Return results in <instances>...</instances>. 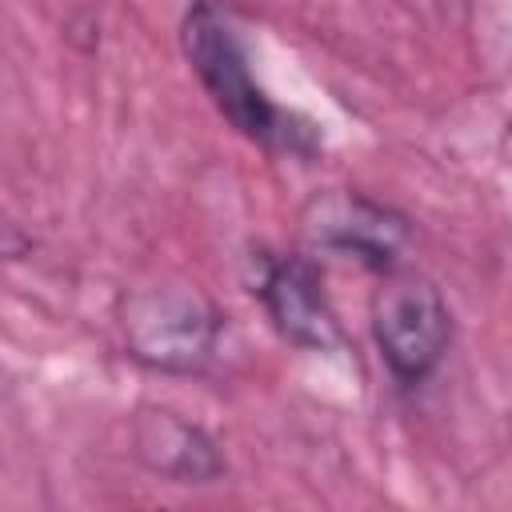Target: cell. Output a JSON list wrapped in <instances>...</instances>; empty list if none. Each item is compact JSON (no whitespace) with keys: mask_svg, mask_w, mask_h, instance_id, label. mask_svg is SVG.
I'll use <instances>...</instances> for the list:
<instances>
[{"mask_svg":"<svg viewBox=\"0 0 512 512\" xmlns=\"http://www.w3.org/2000/svg\"><path fill=\"white\" fill-rule=\"evenodd\" d=\"M180 40H184V56H188L192 72L200 76L204 92L212 96L220 116L240 136H248L252 144H260L268 152H292V156L316 152V144H320L316 128L304 116L268 100V92L256 84V76L248 68V52H244L236 28L212 0H196L188 8Z\"/></svg>","mask_w":512,"mask_h":512,"instance_id":"obj_1","label":"cell"},{"mask_svg":"<svg viewBox=\"0 0 512 512\" xmlns=\"http://www.w3.org/2000/svg\"><path fill=\"white\" fill-rule=\"evenodd\" d=\"M128 352L156 372H200L220 340L216 304L188 284H156L128 296L124 316Z\"/></svg>","mask_w":512,"mask_h":512,"instance_id":"obj_2","label":"cell"},{"mask_svg":"<svg viewBox=\"0 0 512 512\" xmlns=\"http://www.w3.org/2000/svg\"><path fill=\"white\" fill-rule=\"evenodd\" d=\"M372 340L400 384L428 380L452 344L444 292L420 272L388 268L372 296Z\"/></svg>","mask_w":512,"mask_h":512,"instance_id":"obj_3","label":"cell"},{"mask_svg":"<svg viewBox=\"0 0 512 512\" xmlns=\"http://www.w3.org/2000/svg\"><path fill=\"white\" fill-rule=\"evenodd\" d=\"M300 232L312 248L360 260L376 272L396 268V260L412 236L408 220L396 208H388L364 192H352V188H328V192L312 196L300 212Z\"/></svg>","mask_w":512,"mask_h":512,"instance_id":"obj_4","label":"cell"},{"mask_svg":"<svg viewBox=\"0 0 512 512\" xmlns=\"http://www.w3.org/2000/svg\"><path fill=\"white\" fill-rule=\"evenodd\" d=\"M252 292L264 304L272 328L308 352H332L344 344L340 320L324 296V280L308 256L296 252H256Z\"/></svg>","mask_w":512,"mask_h":512,"instance_id":"obj_5","label":"cell"},{"mask_svg":"<svg viewBox=\"0 0 512 512\" xmlns=\"http://www.w3.org/2000/svg\"><path fill=\"white\" fill-rule=\"evenodd\" d=\"M136 456L176 484H208L224 472L216 444L168 408H144L136 416Z\"/></svg>","mask_w":512,"mask_h":512,"instance_id":"obj_6","label":"cell"}]
</instances>
